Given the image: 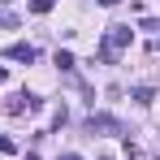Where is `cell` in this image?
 Segmentation results:
<instances>
[{"mask_svg":"<svg viewBox=\"0 0 160 160\" xmlns=\"http://www.w3.org/2000/svg\"><path fill=\"white\" fill-rule=\"evenodd\" d=\"M0 152H4V156H13V152H18V143H13V138H4V134H0Z\"/></svg>","mask_w":160,"mask_h":160,"instance_id":"obj_8","label":"cell"},{"mask_svg":"<svg viewBox=\"0 0 160 160\" xmlns=\"http://www.w3.org/2000/svg\"><path fill=\"white\" fill-rule=\"evenodd\" d=\"M0 4H13V0H0Z\"/></svg>","mask_w":160,"mask_h":160,"instance_id":"obj_13","label":"cell"},{"mask_svg":"<svg viewBox=\"0 0 160 160\" xmlns=\"http://www.w3.org/2000/svg\"><path fill=\"white\" fill-rule=\"evenodd\" d=\"M87 130L91 134H126V126H121L117 117H108V112H91V117H87Z\"/></svg>","mask_w":160,"mask_h":160,"instance_id":"obj_2","label":"cell"},{"mask_svg":"<svg viewBox=\"0 0 160 160\" xmlns=\"http://www.w3.org/2000/svg\"><path fill=\"white\" fill-rule=\"evenodd\" d=\"M56 160H82V156H74V152H65V156H56Z\"/></svg>","mask_w":160,"mask_h":160,"instance_id":"obj_11","label":"cell"},{"mask_svg":"<svg viewBox=\"0 0 160 160\" xmlns=\"http://www.w3.org/2000/svg\"><path fill=\"white\" fill-rule=\"evenodd\" d=\"M52 61L61 65V69H65V74H69V69L78 65V61H74V52H65V48H56V56H52Z\"/></svg>","mask_w":160,"mask_h":160,"instance_id":"obj_6","label":"cell"},{"mask_svg":"<svg viewBox=\"0 0 160 160\" xmlns=\"http://www.w3.org/2000/svg\"><path fill=\"white\" fill-rule=\"evenodd\" d=\"M4 56H9V61H18V65H30L39 52H35L30 43H9V48H4Z\"/></svg>","mask_w":160,"mask_h":160,"instance_id":"obj_4","label":"cell"},{"mask_svg":"<svg viewBox=\"0 0 160 160\" xmlns=\"http://www.w3.org/2000/svg\"><path fill=\"white\" fill-rule=\"evenodd\" d=\"M100 4H104V9H117V4H121V0H100Z\"/></svg>","mask_w":160,"mask_h":160,"instance_id":"obj_10","label":"cell"},{"mask_svg":"<svg viewBox=\"0 0 160 160\" xmlns=\"http://www.w3.org/2000/svg\"><path fill=\"white\" fill-rule=\"evenodd\" d=\"M52 4H56V0H30V13L43 18V13H52Z\"/></svg>","mask_w":160,"mask_h":160,"instance_id":"obj_7","label":"cell"},{"mask_svg":"<svg viewBox=\"0 0 160 160\" xmlns=\"http://www.w3.org/2000/svg\"><path fill=\"white\" fill-rule=\"evenodd\" d=\"M4 78H9V69H4V65H0V82H4Z\"/></svg>","mask_w":160,"mask_h":160,"instance_id":"obj_12","label":"cell"},{"mask_svg":"<svg viewBox=\"0 0 160 160\" xmlns=\"http://www.w3.org/2000/svg\"><path fill=\"white\" fill-rule=\"evenodd\" d=\"M130 39H134L130 26H108V30H104V43H100V52H95V56H100L104 65H117V56L130 48Z\"/></svg>","mask_w":160,"mask_h":160,"instance_id":"obj_1","label":"cell"},{"mask_svg":"<svg viewBox=\"0 0 160 160\" xmlns=\"http://www.w3.org/2000/svg\"><path fill=\"white\" fill-rule=\"evenodd\" d=\"M43 104V100H35V95H30V91H18V95H13V100H9V112H35V108Z\"/></svg>","mask_w":160,"mask_h":160,"instance_id":"obj_3","label":"cell"},{"mask_svg":"<svg viewBox=\"0 0 160 160\" xmlns=\"http://www.w3.org/2000/svg\"><path fill=\"white\" fill-rule=\"evenodd\" d=\"M130 100H134V104H152V100H156V91H152V87H134Z\"/></svg>","mask_w":160,"mask_h":160,"instance_id":"obj_5","label":"cell"},{"mask_svg":"<svg viewBox=\"0 0 160 160\" xmlns=\"http://www.w3.org/2000/svg\"><path fill=\"white\" fill-rule=\"evenodd\" d=\"M156 48H160V39H156Z\"/></svg>","mask_w":160,"mask_h":160,"instance_id":"obj_14","label":"cell"},{"mask_svg":"<svg viewBox=\"0 0 160 160\" xmlns=\"http://www.w3.org/2000/svg\"><path fill=\"white\" fill-rule=\"evenodd\" d=\"M0 26H18V18L13 13H0Z\"/></svg>","mask_w":160,"mask_h":160,"instance_id":"obj_9","label":"cell"}]
</instances>
